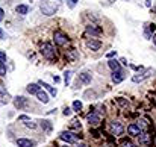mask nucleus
I'll return each mask as SVG.
<instances>
[{
	"mask_svg": "<svg viewBox=\"0 0 156 147\" xmlns=\"http://www.w3.org/2000/svg\"><path fill=\"white\" fill-rule=\"evenodd\" d=\"M6 59H8V58H6V53L0 50V62H2V64H5V62H6Z\"/></svg>",
	"mask_w": 156,
	"mask_h": 147,
	"instance_id": "29",
	"label": "nucleus"
},
{
	"mask_svg": "<svg viewBox=\"0 0 156 147\" xmlns=\"http://www.w3.org/2000/svg\"><path fill=\"white\" fill-rule=\"evenodd\" d=\"M86 47L90 49V50H93V52H97L102 47V43L97 41V40H90V41H86Z\"/></svg>",
	"mask_w": 156,
	"mask_h": 147,
	"instance_id": "9",
	"label": "nucleus"
},
{
	"mask_svg": "<svg viewBox=\"0 0 156 147\" xmlns=\"http://www.w3.org/2000/svg\"><path fill=\"white\" fill-rule=\"evenodd\" d=\"M91 75L90 73H86V71H83V73H80L79 75V81L77 82H82V84H85V85H88V84H91Z\"/></svg>",
	"mask_w": 156,
	"mask_h": 147,
	"instance_id": "12",
	"label": "nucleus"
},
{
	"mask_svg": "<svg viewBox=\"0 0 156 147\" xmlns=\"http://www.w3.org/2000/svg\"><path fill=\"white\" fill-rule=\"evenodd\" d=\"M82 109V102H79V100H74L73 102V111H80Z\"/></svg>",
	"mask_w": 156,
	"mask_h": 147,
	"instance_id": "26",
	"label": "nucleus"
},
{
	"mask_svg": "<svg viewBox=\"0 0 156 147\" xmlns=\"http://www.w3.org/2000/svg\"><path fill=\"white\" fill-rule=\"evenodd\" d=\"M124 79V73L120 70V71H114V75H112V81L115 82V84H120L121 81Z\"/></svg>",
	"mask_w": 156,
	"mask_h": 147,
	"instance_id": "16",
	"label": "nucleus"
},
{
	"mask_svg": "<svg viewBox=\"0 0 156 147\" xmlns=\"http://www.w3.org/2000/svg\"><path fill=\"white\" fill-rule=\"evenodd\" d=\"M59 138H61L62 141H65V143H68V144H74V143H77V138H76L71 132H61Z\"/></svg>",
	"mask_w": 156,
	"mask_h": 147,
	"instance_id": "4",
	"label": "nucleus"
},
{
	"mask_svg": "<svg viewBox=\"0 0 156 147\" xmlns=\"http://www.w3.org/2000/svg\"><path fill=\"white\" fill-rule=\"evenodd\" d=\"M36 97H38V100H39V102H42V103H49V96H47L46 91L39 90V91L36 93Z\"/></svg>",
	"mask_w": 156,
	"mask_h": 147,
	"instance_id": "14",
	"label": "nucleus"
},
{
	"mask_svg": "<svg viewBox=\"0 0 156 147\" xmlns=\"http://www.w3.org/2000/svg\"><path fill=\"white\" fill-rule=\"evenodd\" d=\"M146 5L147 6H152V0H146Z\"/></svg>",
	"mask_w": 156,
	"mask_h": 147,
	"instance_id": "40",
	"label": "nucleus"
},
{
	"mask_svg": "<svg viewBox=\"0 0 156 147\" xmlns=\"http://www.w3.org/2000/svg\"><path fill=\"white\" fill-rule=\"evenodd\" d=\"M108 65L111 67V70H112V71H120V70H121L120 62L115 61V59H109V61H108Z\"/></svg>",
	"mask_w": 156,
	"mask_h": 147,
	"instance_id": "15",
	"label": "nucleus"
},
{
	"mask_svg": "<svg viewBox=\"0 0 156 147\" xmlns=\"http://www.w3.org/2000/svg\"><path fill=\"white\" fill-rule=\"evenodd\" d=\"M100 114H97V112H91V114H88L86 115V121L90 123L91 126H97L99 123H100Z\"/></svg>",
	"mask_w": 156,
	"mask_h": 147,
	"instance_id": "5",
	"label": "nucleus"
},
{
	"mask_svg": "<svg viewBox=\"0 0 156 147\" xmlns=\"http://www.w3.org/2000/svg\"><path fill=\"white\" fill-rule=\"evenodd\" d=\"M67 2H68V6H70V8H74L76 2H79V0H67Z\"/></svg>",
	"mask_w": 156,
	"mask_h": 147,
	"instance_id": "34",
	"label": "nucleus"
},
{
	"mask_svg": "<svg viewBox=\"0 0 156 147\" xmlns=\"http://www.w3.org/2000/svg\"><path fill=\"white\" fill-rule=\"evenodd\" d=\"M62 114H64L65 117H68V115L71 114V109H70V108H64V112H62Z\"/></svg>",
	"mask_w": 156,
	"mask_h": 147,
	"instance_id": "33",
	"label": "nucleus"
},
{
	"mask_svg": "<svg viewBox=\"0 0 156 147\" xmlns=\"http://www.w3.org/2000/svg\"><path fill=\"white\" fill-rule=\"evenodd\" d=\"M0 76H6V67L2 62H0Z\"/></svg>",
	"mask_w": 156,
	"mask_h": 147,
	"instance_id": "28",
	"label": "nucleus"
},
{
	"mask_svg": "<svg viewBox=\"0 0 156 147\" xmlns=\"http://www.w3.org/2000/svg\"><path fill=\"white\" fill-rule=\"evenodd\" d=\"M26 90H27V93H30V94H36L41 88H39V84H29Z\"/></svg>",
	"mask_w": 156,
	"mask_h": 147,
	"instance_id": "18",
	"label": "nucleus"
},
{
	"mask_svg": "<svg viewBox=\"0 0 156 147\" xmlns=\"http://www.w3.org/2000/svg\"><path fill=\"white\" fill-rule=\"evenodd\" d=\"M77 147H88L86 144H77Z\"/></svg>",
	"mask_w": 156,
	"mask_h": 147,
	"instance_id": "41",
	"label": "nucleus"
},
{
	"mask_svg": "<svg viewBox=\"0 0 156 147\" xmlns=\"http://www.w3.org/2000/svg\"><path fill=\"white\" fill-rule=\"evenodd\" d=\"M127 132H129V135H132V137H138V135L141 134V129H140L135 123H132V125L127 126Z\"/></svg>",
	"mask_w": 156,
	"mask_h": 147,
	"instance_id": "11",
	"label": "nucleus"
},
{
	"mask_svg": "<svg viewBox=\"0 0 156 147\" xmlns=\"http://www.w3.org/2000/svg\"><path fill=\"white\" fill-rule=\"evenodd\" d=\"M155 31H156V26H155V24H153V23H152V24H149V28H147V31H146V34H144V35H146V38L149 40V38H150V32L153 34Z\"/></svg>",
	"mask_w": 156,
	"mask_h": 147,
	"instance_id": "21",
	"label": "nucleus"
},
{
	"mask_svg": "<svg viewBox=\"0 0 156 147\" xmlns=\"http://www.w3.org/2000/svg\"><path fill=\"white\" fill-rule=\"evenodd\" d=\"M9 100H11V97H9L8 93L0 94V103H9Z\"/></svg>",
	"mask_w": 156,
	"mask_h": 147,
	"instance_id": "22",
	"label": "nucleus"
},
{
	"mask_svg": "<svg viewBox=\"0 0 156 147\" xmlns=\"http://www.w3.org/2000/svg\"><path fill=\"white\" fill-rule=\"evenodd\" d=\"M15 11H17V14L26 15V14L29 12V6H27V5H18V6L15 8Z\"/></svg>",
	"mask_w": 156,
	"mask_h": 147,
	"instance_id": "19",
	"label": "nucleus"
},
{
	"mask_svg": "<svg viewBox=\"0 0 156 147\" xmlns=\"http://www.w3.org/2000/svg\"><path fill=\"white\" fill-rule=\"evenodd\" d=\"M0 38H2V40H5V38H6V35H5V32H3V29H2V28H0Z\"/></svg>",
	"mask_w": 156,
	"mask_h": 147,
	"instance_id": "37",
	"label": "nucleus"
},
{
	"mask_svg": "<svg viewBox=\"0 0 156 147\" xmlns=\"http://www.w3.org/2000/svg\"><path fill=\"white\" fill-rule=\"evenodd\" d=\"M153 43H155V46H156V35L153 37Z\"/></svg>",
	"mask_w": 156,
	"mask_h": 147,
	"instance_id": "42",
	"label": "nucleus"
},
{
	"mask_svg": "<svg viewBox=\"0 0 156 147\" xmlns=\"http://www.w3.org/2000/svg\"><path fill=\"white\" fill-rule=\"evenodd\" d=\"M137 126H138V128L141 129V132H143V131H146V129H147V121H146V120H140Z\"/></svg>",
	"mask_w": 156,
	"mask_h": 147,
	"instance_id": "24",
	"label": "nucleus"
},
{
	"mask_svg": "<svg viewBox=\"0 0 156 147\" xmlns=\"http://www.w3.org/2000/svg\"><path fill=\"white\" fill-rule=\"evenodd\" d=\"M138 138H140V143H141V144H146V143H149V140H150L146 132H141V134L138 135Z\"/></svg>",
	"mask_w": 156,
	"mask_h": 147,
	"instance_id": "20",
	"label": "nucleus"
},
{
	"mask_svg": "<svg viewBox=\"0 0 156 147\" xmlns=\"http://www.w3.org/2000/svg\"><path fill=\"white\" fill-rule=\"evenodd\" d=\"M17 146L18 147H35V143L27 140V138H18L17 140Z\"/></svg>",
	"mask_w": 156,
	"mask_h": 147,
	"instance_id": "10",
	"label": "nucleus"
},
{
	"mask_svg": "<svg viewBox=\"0 0 156 147\" xmlns=\"http://www.w3.org/2000/svg\"><path fill=\"white\" fill-rule=\"evenodd\" d=\"M38 84H39L41 87H44V90H47V91H49V93H50V94H52L53 97H56V94H58L56 88H53L52 85H49V84H46V82H42V81H39Z\"/></svg>",
	"mask_w": 156,
	"mask_h": 147,
	"instance_id": "13",
	"label": "nucleus"
},
{
	"mask_svg": "<svg viewBox=\"0 0 156 147\" xmlns=\"http://www.w3.org/2000/svg\"><path fill=\"white\" fill-rule=\"evenodd\" d=\"M55 43L58 46H65L67 43H68V38H67V35L62 34V32H56L55 34Z\"/></svg>",
	"mask_w": 156,
	"mask_h": 147,
	"instance_id": "8",
	"label": "nucleus"
},
{
	"mask_svg": "<svg viewBox=\"0 0 156 147\" xmlns=\"http://www.w3.org/2000/svg\"><path fill=\"white\" fill-rule=\"evenodd\" d=\"M59 2L61 0H42L41 5H39V9L44 15H53L58 9Z\"/></svg>",
	"mask_w": 156,
	"mask_h": 147,
	"instance_id": "1",
	"label": "nucleus"
},
{
	"mask_svg": "<svg viewBox=\"0 0 156 147\" xmlns=\"http://www.w3.org/2000/svg\"><path fill=\"white\" fill-rule=\"evenodd\" d=\"M117 102H118V103H120L121 106H124V108H127V106H129V102H126V100H123V99H121V97H118V99H117Z\"/></svg>",
	"mask_w": 156,
	"mask_h": 147,
	"instance_id": "30",
	"label": "nucleus"
},
{
	"mask_svg": "<svg viewBox=\"0 0 156 147\" xmlns=\"http://www.w3.org/2000/svg\"><path fill=\"white\" fill-rule=\"evenodd\" d=\"M14 106H15L17 109H25V108L27 106V100L25 99L23 96H17L15 99H14Z\"/></svg>",
	"mask_w": 156,
	"mask_h": 147,
	"instance_id": "6",
	"label": "nucleus"
},
{
	"mask_svg": "<svg viewBox=\"0 0 156 147\" xmlns=\"http://www.w3.org/2000/svg\"><path fill=\"white\" fill-rule=\"evenodd\" d=\"M39 49H41V55L46 58V59H53V58L56 56L55 47H53L50 43H42Z\"/></svg>",
	"mask_w": 156,
	"mask_h": 147,
	"instance_id": "2",
	"label": "nucleus"
},
{
	"mask_svg": "<svg viewBox=\"0 0 156 147\" xmlns=\"http://www.w3.org/2000/svg\"><path fill=\"white\" fill-rule=\"evenodd\" d=\"M86 32L91 34V35H100L102 31H100L99 28H96L94 24H88V26H86Z\"/></svg>",
	"mask_w": 156,
	"mask_h": 147,
	"instance_id": "17",
	"label": "nucleus"
},
{
	"mask_svg": "<svg viewBox=\"0 0 156 147\" xmlns=\"http://www.w3.org/2000/svg\"><path fill=\"white\" fill-rule=\"evenodd\" d=\"M41 126L46 128V131H47V132H50V131H52V123H50V121H47V120H44L42 123H41Z\"/></svg>",
	"mask_w": 156,
	"mask_h": 147,
	"instance_id": "27",
	"label": "nucleus"
},
{
	"mask_svg": "<svg viewBox=\"0 0 156 147\" xmlns=\"http://www.w3.org/2000/svg\"><path fill=\"white\" fill-rule=\"evenodd\" d=\"M111 131H112L114 135H123L124 128H123V125L120 123V121H112V123H111Z\"/></svg>",
	"mask_w": 156,
	"mask_h": 147,
	"instance_id": "7",
	"label": "nucleus"
},
{
	"mask_svg": "<svg viewBox=\"0 0 156 147\" xmlns=\"http://www.w3.org/2000/svg\"><path fill=\"white\" fill-rule=\"evenodd\" d=\"M114 55H115V52H109V53H108V55H106V56H108V58H112V56H114Z\"/></svg>",
	"mask_w": 156,
	"mask_h": 147,
	"instance_id": "39",
	"label": "nucleus"
},
{
	"mask_svg": "<svg viewBox=\"0 0 156 147\" xmlns=\"http://www.w3.org/2000/svg\"><path fill=\"white\" fill-rule=\"evenodd\" d=\"M71 75H73V73H71L70 70L64 73V82H65V85H68V84H70V79H71Z\"/></svg>",
	"mask_w": 156,
	"mask_h": 147,
	"instance_id": "23",
	"label": "nucleus"
},
{
	"mask_svg": "<svg viewBox=\"0 0 156 147\" xmlns=\"http://www.w3.org/2000/svg\"><path fill=\"white\" fill-rule=\"evenodd\" d=\"M3 18H5V11H3L2 8H0V21H2Z\"/></svg>",
	"mask_w": 156,
	"mask_h": 147,
	"instance_id": "36",
	"label": "nucleus"
},
{
	"mask_svg": "<svg viewBox=\"0 0 156 147\" xmlns=\"http://www.w3.org/2000/svg\"><path fill=\"white\" fill-rule=\"evenodd\" d=\"M71 126H73L74 129H77V131H80V128H82V126H80V123H79L77 120H74V121H73V125H71Z\"/></svg>",
	"mask_w": 156,
	"mask_h": 147,
	"instance_id": "32",
	"label": "nucleus"
},
{
	"mask_svg": "<svg viewBox=\"0 0 156 147\" xmlns=\"http://www.w3.org/2000/svg\"><path fill=\"white\" fill-rule=\"evenodd\" d=\"M121 147H137L133 143H130V141H124L123 144H121Z\"/></svg>",
	"mask_w": 156,
	"mask_h": 147,
	"instance_id": "31",
	"label": "nucleus"
},
{
	"mask_svg": "<svg viewBox=\"0 0 156 147\" xmlns=\"http://www.w3.org/2000/svg\"><path fill=\"white\" fill-rule=\"evenodd\" d=\"M152 73H153V70H152V68H149V70H146V71H143V73H138V75H133V76H132V82H135V84L144 82L146 79H149V78L152 76Z\"/></svg>",
	"mask_w": 156,
	"mask_h": 147,
	"instance_id": "3",
	"label": "nucleus"
},
{
	"mask_svg": "<svg viewBox=\"0 0 156 147\" xmlns=\"http://www.w3.org/2000/svg\"><path fill=\"white\" fill-rule=\"evenodd\" d=\"M18 120H21V121H27V120H29V117H27V115H20V117H18Z\"/></svg>",
	"mask_w": 156,
	"mask_h": 147,
	"instance_id": "35",
	"label": "nucleus"
},
{
	"mask_svg": "<svg viewBox=\"0 0 156 147\" xmlns=\"http://www.w3.org/2000/svg\"><path fill=\"white\" fill-rule=\"evenodd\" d=\"M25 126H26L27 129H36V128H38V125H36V123H33V121H30V120H27V121H26Z\"/></svg>",
	"mask_w": 156,
	"mask_h": 147,
	"instance_id": "25",
	"label": "nucleus"
},
{
	"mask_svg": "<svg viewBox=\"0 0 156 147\" xmlns=\"http://www.w3.org/2000/svg\"><path fill=\"white\" fill-rule=\"evenodd\" d=\"M5 93H8V91H6V88H5L3 85H0V94H5Z\"/></svg>",
	"mask_w": 156,
	"mask_h": 147,
	"instance_id": "38",
	"label": "nucleus"
}]
</instances>
